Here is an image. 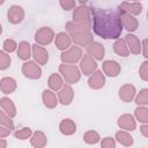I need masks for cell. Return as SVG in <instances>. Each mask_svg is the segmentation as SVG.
<instances>
[{
  "label": "cell",
  "instance_id": "7c38bea8",
  "mask_svg": "<svg viewBox=\"0 0 148 148\" xmlns=\"http://www.w3.org/2000/svg\"><path fill=\"white\" fill-rule=\"evenodd\" d=\"M86 50L88 54H90L95 60H102L105 54L104 46L98 42H91L89 45L86 46Z\"/></svg>",
  "mask_w": 148,
  "mask_h": 148
},
{
  "label": "cell",
  "instance_id": "ab89813d",
  "mask_svg": "<svg viewBox=\"0 0 148 148\" xmlns=\"http://www.w3.org/2000/svg\"><path fill=\"white\" fill-rule=\"evenodd\" d=\"M101 146L104 148H114L116 147V142L113 140V138L111 136H106L103 139V141L101 142Z\"/></svg>",
  "mask_w": 148,
  "mask_h": 148
},
{
  "label": "cell",
  "instance_id": "d4e9b609",
  "mask_svg": "<svg viewBox=\"0 0 148 148\" xmlns=\"http://www.w3.org/2000/svg\"><path fill=\"white\" fill-rule=\"evenodd\" d=\"M0 106H1V109H2L10 118H13V117L16 116V108H15V104L13 103V101H12L10 98H8V97H2V98L0 99Z\"/></svg>",
  "mask_w": 148,
  "mask_h": 148
},
{
  "label": "cell",
  "instance_id": "52a82bcc",
  "mask_svg": "<svg viewBox=\"0 0 148 148\" xmlns=\"http://www.w3.org/2000/svg\"><path fill=\"white\" fill-rule=\"evenodd\" d=\"M24 9L18 5H13L7 12V20L12 24H18L24 20Z\"/></svg>",
  "mask_w": 148,
  "mask_h": 148
},
{
  "label": "cell",
  "instance_id": "83f0119b",
  "mask_svg": "<svg viewBox=\"0 0 148 148\" xmlns=\"http://www.w3.org/2000/svg\"><path fill=\"white\" fill-rule=\"evenodd\" d=\"M47 86L52 91H58L62 86H64V80L61 77L60 74L53 73L50 75L49 80H47Z\"/></svg>",
  "mask_w": 148,
  "mask_h": 148
},
{
  "label": "cell",
  "instance_id": "c3c4849f",
  "mask_svg": "<svg viewBox=\"0 0 148 148\" xmlns=\"http://www.w3.org/2000/svg\"><path fill=\"white\" fill-rule=\"evenodd\" d=\"M125 1H139V0H125Z\"/></svg>",
  "mask_w": 148,
  "mask_h": 148
},
{
  "label": "cell",
  "instance_id": "7bdbcfd3",
  "mask_svg": "<svg viewBox=\"0 0 148 148\" xmlns=\"http://www.w3.org/2000/svg\"><path fill=\"white\" fill-rule=\"evenodd\" d=\"M140 132L142 133V135H143L145 138H148V126H147V124H142V125H141Z\"/></svg>",
  "mask_w": 148,
  "mask_h": 148
},
{
  "label": "cell",
  "instance_id": "4dcf8cb0",
  "mask_svg": "<svg viewBox=\"0 0 148 148\" xmlns=\"http://www.w3.org/2000/svg\"><path fill=\"white\" fill-rule=\"evenodd\" d=\"M135 118L142 123V124H147L148 123V109L146 108V105H139L135 111H134Z\"/></svg>",
  "mask_w": 148,
  "mask_h": 148
},
{
  "label": "cell",
  "instance_id": "8d00e7d4",
  "mask_svg": "<svg viewBox=\"0 0 148 148\" xmlns=\"http://www.w3.org/2000/svg\"><path fill=\"white\" fill-rule=\"evenodd\" d=\"M2 47H3V51H5V52L12 53V52L16 51V49H17V43H16L14 39L8 38V39H6V40L3 42Z\"/></svg>",
  "mask_w": 148,
  "mask_h": 148
},
{
  "label": "cell",
  "instance_id": "e0dca14e",
  "mask_svg": "<svg viewBox=\"0 0 148 148\" xmlns=\"http://www.w3.org/2000/svg\"><path fill=\"white\" fill-rule=\"evenodd\" d=\"M135 94H136V90H135V87L133 84H130V83H126L124 84L120 89H119V98L125 102V103H130L134 99L135 97Z\"/></svg>",
  "mask_w": 148,
  "mask_h": 148
},
{
  "label": "cell",
  "instance_id": "836d02e7",
  "mask_svg": "<svg viewBox=\"0 0 148 148\" xmlns=\"http://www.w3.org/2000/svg\"><path fill=\"white\" fill-rule=\"evenodd\" d=\"M135 103L138 105H147L148 104V89H141L139 94L135 96Z\"/></svg>",
  "mask_w": 148,
  "mask_h": 148
},
{
  "label": "cell",
  "instance_id": "5b68a950",
  "mask_svg": "<svg viewBox=\"0 0 148 148\" xmlns=\"http://www.w3.org/2000/svg\"><path fill=\"white\" fill-rule=\"evenodd\" d=\"M22 73L25 77L37 80L42 76V68L36 61H25L22 65Z\"/></svg>",
  "mask_w": 148,
  "mask_h": 148
},
{
  "label": "cell",
  "instance_id": "f6af8a7d",
  "mask_svg": "<svg viewBox=\"0 0 148 148\" xmlns=\"http://www.w3.org/2000/svg\"><path fill=\"white\" fill-rule=\"evenodd\" d=\"M77 1H79V2L81 3V5H84V3H86V2L88 1V0H77Z\"/></svg>",
  "mask_w": 148,
  "mask_h": 148
},
{
  "label": "cell",
  "instance_id": "2e32d148",
  "mask_svg": "<svg viewBox=\"0 0 148 148\" xmlns=\"http://www.w3.org/2000/svg\"><path fill=\"white\" fill-rule=\"evenodd\" d=\"M102 68H103V73L106 74L110 77L118 76L120 71H121L120 65L116 60H105L102 65Z\"/></svg>",
  "mask_w": 148,
  "mask_h": 148
},
{
  "label": "cell",
  "instance_id": "4fadbf2b",
  "mask_svg": "<svg viewBox=\"0 0 148 148\" xmlns=\"http://www.w3.org/2000/svg\"><path fill=\"white\" fill-rule=\"evenodd\" d=\"M105 84V76L102 71H95L89 75L88 86L91 89H101Z\"/></svg>",
  "mask_w": 148,
  "mask_h": 148
},
{
  "label": "cell",
  "instance_id": "5bb4252c",
  "mask_svg": "<svg viewBox=\"0 0 148 148\" xmlns=\"http://www.w3.org/2000/svg\"><path fill=\"white\" fill-rule=\"evenodd\" d=\"M69 36H71L72 40H74V43L77 44L79 46H87L91 42H94L92 35L90 31H88V32H69Z\"/></svg>",
  "mask_w": 148,
  "mask_h": 148
},
{
  "label": "cell",
  "instance_id": "60d3db41",
  "mask_svg": "<svg viewBox=\"0 0 148 148\" xmlns=\"http://www.w3.org/2000/svg\"><path fill=\"white\" fill-rule=\"evenodd\" d=\"M9 134H10V128L0 125V138H6Z\"/></svg>",
  "mask_w": 148,
  "mask_h": 148
},
{
  "label": "cell",
  "instance_id": "7a4b0ae2",
  "mask_svg": "<svg viewBox=\"0 0 148 148\" xmlns=\"http://www.w3.org/2000/svg\"><path fill=\"white\" fill-rule=\"evenodd\" d=\"M59 73L61 74L62 80H65V82L68 84L76 83L81 77V72H80L79 67H76L75 65H71V64L60 65L59 66Z\"/></svg>",
  "mask_w": 148,
  "mask_h": 148
},
{
  "label": "cell",
  "instance_id": "9c48e42d",
  "mask_svg": "<svg viewBox=\"0 0 148 148\" xmlns=\"http://www.w3.org/2000/svg\"><path fill=\"white\" fill-rule=\"evenodd\" d=\"M58 102L61 103L62 105H69L74 98V91L71 87V84H64L59 90H58Z\"/></svg>",
  "mask_w": 148,
  "mask_h": 148
},
{
  "label": "cell",
  "instance_id": "484cf974",
  "mask_svg": "<svg viewBox=\"0 0 148 148\" xmlns=\"http://www.w3.org/2000/svg\"><path fill=\"white\" fill-rule=\"evenodd\" d=\"M17 57L22 60H29L31 57V45L28 42H21L17 45Z\"/></svg>",
  "mask_w": 148,
  "mask_h": 148
},
{
  "label": "cell",
  "instance_id": "7402d4cb",
  "mask_svg": "<svg viewBox=\"0 0 148 148\" xmlns=\"http://www.w3.org/2000/svg\"><path fill=\"white\" fill-rule=\"evenodd\" d=\"M17 84H16V81L13 79V77H9V76H5L0 80V90L8 95V94H12L15 91Z\"/></svg>",
  "mask_w": 148,
  "mask_h": 148
},
{
  "label": "cell",
  "instance_id": "3957f363",
  "mask_svg": "<svg viewBox=\"0 0 148 148\" xmlns=\"http://www.w3.org/2000/svg\"><path fill=\"white\" fill-rule=\"evenodd\" d=\"M82 57V49L80 46H69L67 50L62 51L60 59L62 64H71L75 65Z\"/></svg>",
  "mask_w": 148,
  "mask_h": 148
},
{
  "label": "cell",
  "instance_id": "603a6c76",
  "mask_svg": "<svg viewBox=\"0 0 148 148\" xmlns=\"http://www.w3.org/2000/svg\"><path fill=\"white\" fill-rule=\"evenodd\" d=\"M42 99L44 105L49 109H53L58 105V97L52 90H44L42 94Z\"/></svg>",
  "mask_w": 148,
  "mask_h": 148
},
{
  "label": "cell",
  "instance_id": "ee69618b",
  "mask_svg": "<svg viewBox=\"0 0 148 148\" xmlns=\"http://www.w3.org/2000/svg\"><path fill=\"white\" fill-rule=\"evenodd\" d=\"M6 146H7L6 140H0V147H6Z\"/></svg>",
  "mask_w": 148,
  "mask_h": 148
},
{
  "label": "cell",
  "instance_id": "b9f144b4",
  "mask_svg": "<svg viewBox=\"0 0 148 148\" xmlns=\"http://www.w3.org/2000/svg\"><path fill=\"white\" fill-rule=\"evenodd\" d=\"M141 49H142V54L145 58H148V54H147V39H143L142 43H141Z\"/></svg>",
  "mask_w": 148,
  "mask_h": 148
},
{
  "label": "cell",
  "instance_id": "d6986e66",
  "mask_svg": "<svg viewBox=\"0 0 148 148\" xmlns=\"http://www.w3.org/2000/svg\"><path fill=\"white\" fill-rule=\"evenodd\" d=\"M125 42L127 44V47L131 53L133 54H139L141 52V42L140 39L132 34H127L125 36Z\"/></svg>",
  "mask_w": 148,
  "mask_h": 148
},
{
  "label": "cell",
  "instance_id": "30bf717a",
  "mask_svg": "<svg viewBox=\"0 0 148 148\" xmlns=\"http://www.w3.org/2000/svg\"><path fill=\"white\" fill-rule=\"evenodd\" d=\"M80 68L83 73V75H90L97 69L96 60L90 54H84L82 59H80Z\"/></svg>",
  "mask_w": 148,
  "mask_h": 148
},
{
  "label": "cell",
  "instance_id": "74e56055",
  "mask_svg": "<svg viewBox=\"0 0 148 148\" xmlns=\"http://www.w3.org/2000/svg\"><path fill=\"white\" fill-rule=\"evenodd\" d=\"M139 75L143 81H148V61L145 60L139 68Z\"/></svg>",
  "mask_w": 148,
  "mask_h": 148
},
{
  "label": "cell",
  "instance_id": "8992f818",
  "mask_svg": "<svg viewBox=\"0 0 148 148\" xmlns=\"http://www.w3.org/2000/svg\"><path fill=\"white\" fill-rule=\"evenodd\" d=\"M118 12H119V16H120V21H121L123 28H125L130 32L135 31L138 29V27H139V22L134 17V15H131V14H128L126 12L120 10V9H118Z\"/></svg>",
  "mask_w": 148,
  "mask_h": 148
},
{
  "label": "cell",
  "instance_id": "bcb514c9",
  "mask_svg": "<svg viewBox=\"0 0 148 148\" xmlns=\"http://www.w3.org/2000/svg\"><path fill=\"white\" fill-rule=\"evenodd\" d=\"M2 34V27H1V24H0V35Z\"/></svg>",
  "mask_w": 148,
  "mask_h": 148
},
{
  "label": "cell",
  "instance_id": "f546056e",
  "mask_svg": "<svg viewBox=\"0 0 148 148\" xmlns=\"http://www.w3.org/2000/svg\"><path fill=\"white\" fill-rule=\"evenodd\" d=\"M46 145V136L42 131H37L32 134L31 138V146L39 148V147H44Z\"/></svg>",
  "mask_w": 148,
  "mask_h": 148
},
{
  "label": "cell",
  "instance_id": "8fae6325",
  "mask_svg": "<svg viewBox=\"0 0 148 148\" xmlns=\"http://www.w3.org/2000/svg\"><path fill=\"white\" fill-rule=\"evenodd\" d=\"M31 56L34 57L35 61L38 65H45L47 62V60H49L47 51L42 45H38V44L31 45Z\"/></svg>",
  "mask_w": 148,
  "mask_h": 148
},
{
  "label": "cell",
  "instance_id": "d6a6232c",
  "mask_svg": "<svg viewBox=\"0 0 148 148\" xmlns=\"http://www.w3.org/2000/svg\"><path fill=\"white\" fill-rule=\"evenodd\" d=\"M0 125L8 127L10 130H14V123H13L12 118L3 110H0Z\"/></svg>",
  "mask_w": 148,
  "mask_h": 148
},
{
  "label": "cell",
  "instance_id": "9a60e30c",
  "mask_svg": "<svg viewBox=\"0 0 148 148\" xmlns=\"http://www.w3.org/2000/svg\"><path fill=\"white\" fill-rule=\"evenodd\" d=\"M118 9L126 12L131 15H139L142 12V5L139 1H124L119 5Z\"/></svg>",
  "mask_w": 148,
  "mask_h": 148
},
{
  "label": "cell",
  "instance_id": "d590c367",
  "mask_svg": "<svg viewBox=\"0 0 148 148\" xmlns=\"http://www.w3.org/2000/svg\"><path fill=\"white\" fill-rule=\"evenodd\" d=\"M31 134H32V131H31L30 127H23V128H21V130H17V131L14 133L15 138H16V139H20V140H25V139H28Z\"/></svg>",
  "mask_w": 148,
  "mask_h": 148
},
{
  "label": "cell",
  "instance_id": "f1b7e54d",
  "mask_svg": "<svg viewBox=\"0 0 148 148\" xmlns=\"http://www.w3.org/2000/svg\"><path fill=\"white\" fill-rule=\"evenodd\" d=\"M116 139L119 143H121L123 146H132L133 145V138L130 135V133L127 131H119L116 133Z\"/></svg>",
  "mask_w": 148,
  "mask_h": 148
},
{
  "label": "cell",
  "instance_id": "4316f807",
  "mask_svg": "<svg viewBox=\"0 0 148 148\" xmlns=\"http://www.w3.org/2000/svg\"><path fill=\"white\" fill-rule=\"evenodd\" d=\"M113 51H114V53H117L120 57H128L130 56V50L127 47L125 39L117 38L114 44H113Z\"/></svg>",
  "mask_w": 148,
  "mask_h": 148
},
{
  "label": "cell",
  "instance_id": "277c9868",
  "mask_svg": "<svg viewBox=\"0 0 148 148\" xmlns=\"http://www.w3.org/2000/svg\"><path fill=\"white\" fill-rule=\"evenodd\" d=\"M53 39H54V31L49 27H42L35 34L36 44L42 46H46L51 44Z\"/></svg>",
  "mask_w": 148,
  "mask_h": 148
},
{
  "label": "cell",
  "instance_id": "1f68e13d",
  "mask_svg": "<svg viewBox=\"0 0 148 148\" xmlns=\"http://www.w3.org/2000/svg\"><path fill=\"white\" fill-rule=\"evenodd\" d=\"M84 142L88 145H95L99 141V134L96 131H88L84 133Z\"/></svg>",
  "mask_w": 148,
  "mask_h": 148
},
{
  "label": "cell",
  "instance_id": "6da1fadb",
  "mask_svg": "<svg viewBox=\"0 0 148 148\" xmlns=\"http://www.w3.org/2000/svg\"><path fill=\"white\" fill-rule=\"evenodd\" d=\"M91 14V28L95 35L103 39H117L120 37L123 25L118 9L105 8H90Z\"/></svg>",
  "mask_w": 148,
  "mask_h": 148
},
{
  "label": "cell",
  "instance_id": "44dd1931",
  "mask_svg": "<svg viewBox=\"0 0 148 148\" xmlns=\"http://www.w3.org/2000/svg\"><path fill=\"white\" fill-rule=\"evenodd\" d=\"M66 30L68 32H88L91 30V24L71 21L66 23Z\"/></svg>",
  "mask_w": 148,
  "mask_h": 148
},
{
  "label": "cell",
  "instance_id": "ba28073f",
  "mask_svg": "<svg viewBox=\"0 0 148 148\" xmlns=\"http://www.w3.org/2000/svg\"><path fill=\"white\" fill-rule=\"evenodd\" d=\"M73 21L74 22H81V23H88L91 24V14L90 8L87 6L81 5L80 7L74 9L73 13Z\"/></svg>",
  "mask_w": 148,
  "mask_h": 148
},
{
  "label": "cell",
  "instance_id": "e575fe53",
  "mask_svg": "<svg viewBox=\"0 0 148 148\" xmlns=\"http://www.w3.org/2000/svg\"><path fill=\"white\" fill-rule=\"evenodd\" d=\"M10 56L5 51H0V71H5L10 66Z\"/></svg>",
  "mask_w": 148,
  "mask_h": 148
},
{
  "label": "cell",
  "instance_id": "ffe728a7",
  "mask_svg": "<svg viewBox=\"0 0 148 148\" xmlns=\"http://www.w3.org/2000/svg\"><path fill=\"white\" fill-rule=\"evenodd\" d=\"M118 126L120 128H123L124 131H134L135 127H136V124H135V120L133 118V116L131 114H123L119 117L118 119Z\"/></svg>",
  "mask_w": 148,
  "mask_h": 148
},
{
  "label": "cell",
  "instance_id": "f35d334b",
  "mask_svg": "<svg viewBox=\"0 0 148 148\" xmlns=\"http://www.w3.org/2000/svg\"><path fill=\"white\" fill-rule=\"evenodd\" d=\"M59 5L65 10H71L75 8V0H59Z\"/></svg>",
  "mask_w": 148,
  "mask_h": 148
},
{
  "label": "cell",
  "instance_id": "cb8c5ba5",
  "mask_svg": "<svg viewBox=\"0 0 148 148\" xmlns=\"http://www.w3.org/2000/svg\"><path fill=\"white\" fill-rule=\"evenodd\" d=\"M59 130L64 135H72L76 131V125L72 119H62L59 124Z\"/></svg>",
  "mask_w": 148,
  "mask_h": 148
},
{
  "label": "cell",
  "instance_id": "7dc6e473",
  "mask_svg": "<svg viewBox=\"0 0 148 148\" xmlns=\"http://www.w3.org/2000/svg\"><path fill=\"white\" fill-rule=\"evenodd\" d=\"M3 2H5V0H0V6H1V5L3 3Z\"/></svg>",
  "mask_w": 148,
  "mask_h": 148
},
{
  "label": "cell",
  "instance_id": "ac0fdd59",
  "mask_svg": "<svg viewBox=\"0 0 148 148\" xmlns=\"http://www.w3.org/2000/svg\"><path fill=\"white\" fill-rule=\"evenodd\" d=\"M54 43H56V46H57L58 50L65 51L71 46L72 38H71V36L68 34L62 31V32H59V34H57L54 36Z\"/></svg>",
  "mask_w": 148,
  "mask_h": 148
}]
</instances>
